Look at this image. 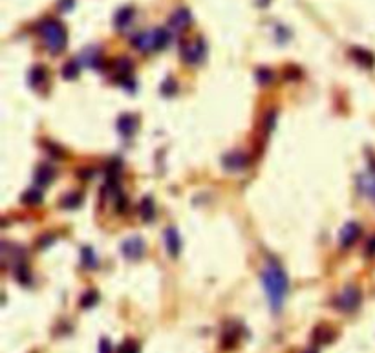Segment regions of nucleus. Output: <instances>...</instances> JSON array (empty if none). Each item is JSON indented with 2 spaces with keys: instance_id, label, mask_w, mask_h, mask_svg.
I'll return each instance as SVG.
<instances>
[{
  "instance_id": "nucleus-1",
  "label": "nucleus",
  "mask_w": 375,
  "mask_h": 353,
  "mask_svg": "<svg viewBox=\"0 0 375 353\" xmlns=\"http://www.w3.org/2000/svg\"><path fill=\"white\" fill-rule=\"evenodd\" d=\"M262 282H264V289L268 293L271 309L278 313L284 306V300H286L289 289L288 274L284 273V269L278 264H269L262 273Z\"/></svg>"
},
{
  "instance_id": "nucleus-2",
  "label": "nucleus",
  "mask_w": 375,
  "mask_h": 353,
  "mask_svg": "<svg viewBox=\"0 0 375 353\" xmlns=\"http://www.w3.org/2000/svg\"><path fill=\"white\" fill-rule=\"evenodd\" d=\"M40 35L46 42L48 50L52 54H60L64 48H66L68 42V35L64 26L60 24L59 20L54 19H46L40 22Z\"/></svg>"
},
{
  "instance_id": "nucleus-3",
  "label": "nucleus",
  "mask_w": 375,
  "mask_h": 353,
  "mask_svg": "<svg viewBox=\"0 0 375 353\" xmlns=\"http://www.w3.org/2000/svg\"><path fill=\"white\" fill-rule=\"evenodd\" d=\"M361 304V291L355 286H348L335 300V306L342 311H355Z\"/></svg>"
},
{
  "instance_id": "nucleus-4",
  "label": "nucleus",
  "mask_w": 375,
  "mask_h": 353,
  "mask_svg": "<svg viewBox=\"0 0 375 353\" xmlns=\"http://www.w3.org/2000/svg\"><path fill=\"white\" fill-rule=\"evenodd\" d=\"M181 55H183V59L185 62L188 64H194L198 60L203 59V55H205V44H203V40L201 39H196L194 42H190L187 46L181 48Z\"/></svg>"
},
{
  "instance_id": "nucleus-5",
  "label": "nucleus",
  "mask_w": 375,
  "mask_h": 353,
  "mask_svg": "<svg viewBox=\"0 0 375 353\" xmlns=\"http://www.w3.org/2000/svg\"><path fill=\"white\" fill-rule=\"evenodd\" d=\"M123 253L127 256L128 260H139L143 253H145V242L141 240L139 236H134V238H128L125 244H123Z\"/></svg>"
},
{
  "instance_id": "nucleus-6",
  "label": "nucleus",
  "mask_w": 375,
  "mask_h": 353,
  "mask_svg": "<svg viewBox=\"0 0 375 353\" xmlns=\"http://www.w3.org/2000/svg\"><path fill=\"white\" fill-rule=\"evenodd\" d=\"M359 234H361V227H359V223L351 221V223H348V225H344V229L341 231V245L342 247L353 245V244L357 242V238H359Z\"/></svg>"
},
{
  "instance_id": "nucleus-7",
  "label": "nucleus",
  "mask_w": 375,
  "mask_h": 353,
  "mask_svg": "<svg viewBox=\"0 0 375 353\" xmlns=\"http://www.w3.org/2000/svg\"><path fill=\"white\" fill-rule=\"evenodd\" d=\"M132 44L135 48H139L141 52H150V50H156V33H139L135 35L132 39Z\"/></svg>"
},
{
  "instance_id": "nucleus-8",
  "label": "nucleus",
  "mask_w": 375,
  "mask_h": 353,
  "mask_svg": "<svg viewBox=\"0 0 375 353\" xmlns=\"http://www.w3.org/2000/svg\"><path fill=\"white\" fill-rule=\"evenodd\" d=\"M188 24H190V13H188L187 9H178L172 17H170V26L174 27L176 31H181V29H185V27H188Z\"/></svg>"
},
{
  "instance_id": "nucleus-9",
  "label": "nucleus",
  "mask_w": 375,
  "mask_h": 353,
  "mask_svg": "<svg viewBox=\"0 0 375 353\" xmlns=\"http://www.w3.org/2000/svg\"><path fill=\"white\" fill-rule=\"evenodd\" d=\"M223 165H225L229 170H241V168H245V165H247V158L241 152H233V154H229V156H225Z\"/></svg>"
},
{
  "instance_id": "nucleus-10",
  "label": "nucleus",
  "mask_w": 375,
  "mask_h": 353,
  "mask_svg": "<svg viewBox=\"0 0 375 353\" xmlns=\"http://www.w3.org/2000/svg\"><path fill=\"white\" fill-rule=\"evenodd\" d=\"M165 242H167V249L168 254L174 258L180 253V236H178V231L174 227H168L167 233H165Z\"/></svg>"
},
{
  "instance_id": "nucleus-11",
  "label": "nucleus",
  "mask_w": 375,
  "mask_h": 353,
  "mask_svg": "<svg viewBox=\"0 0 375 353\" xmlns=\"http://www.w3.org/2000/svg\"><path fill=\"white\" fill-rule=\"evenodd\" d=\"M54 176H55L54 167L40 165V167L37 168V172H35V181H37V185H50L52 180H54Z\"/></svg>"
},
{
  "instance_id": "nucleus-12",
  "label": "nucleus",
  "mask_w": 375,
  "mask_h": 353,
  "mask_svg": "<svg viewBox=\"0 0 375 353\" xmlns=\"http://www.w3.org/2000/svg\"><path fill=\"white\" fill-rule=\"evenodd\" d=\"M351 57L361 64V66H368L372 68L374 66V62H375V57L372 54H370L368 50H362V48H353L351 50Z\"/></svg>"
},
{
  "instance_id": "nucleus-13",
  "label": "nucleus",
  "mask_w": 375,
  "mask_h": 353,
  "mask_svg": "<svg viewBox=\"0 0 375 353\" xmlns=\"http://www.w3.org/2000/svg\"><path fill=\"white\" fill-rule=\"evenodd\" d=\"M135 117L134 115H130V113H127V115H121L119 121H117V128H119V132L123 134V136H130V134L134 132L135 127H137V123H135Z\"/></svg>"
},
{
  "instance_id": "nucleus-14",
  "label": "nucleus",
  "mask_w": 375,
  "mask_h": 353,
  "mask_svg": "<svg viewBox=\"0 0 375 353\" xmlns=\"http://www.w3.org/2000/svg\"><path fill=\"white\" fill-rule=\"evenodd\" d=\"M313 339H315V342H319V344H328V342H331V340L335 339V331L328 326H319L315 331H313Z\"/></svg>"
},
{
  "instance_id": "nucleus-15",
  "label": "nucleus",
  "mask_w": 375,
  "mask_h": 353,
  "mask_svg": "<svg viewBox=\"0 0 375 353\" xmlns=\"http://www.w3.org/2000/svg\"><path fill=\"white\" fill-rule=\"evenodd\" d=\"M132 17H134V9H132V7H123V9H119L117 15H115V26L117 27L128 26Z\"/></svg>"
},
{
  "instance_id": "nucleus-16",
  "label": "nucleus",
  "mask_w": 375,
  "mask_h": 353,
  "mask_svg": "<svg viewBox=\"0 0 375 353\" xmlns=\"http://www.w3.org/2000/svg\"><path fill=\"white\" fill-rule=\"evenodd\" d=\"M141 216H143V220H154V201L152 198H145V200L141 201Z\"/></svg>"
},
{
  "instance_id": "nucleus-17",
  "label": "nucleus",
  "mask_w": 375,
  "mask_h": 353,
  "mask_svg": "<svg viewBox=\"0 0 375 353\" xmlns=\"http://www.w3.org/2000/svg\"><path fill=\"white\" fill-rule=\"evenodd\" d=\"M46 77H48V74L42 66H35L33 70L29 72V82H31L33 86H39L40 82H44Z\"/></svg>"
},
{
  "instance_id": "nucleus-18",
  "label": "nucleus",
  "mask_w": 375,
  "mask_h": 353,
  "mask_svg": "<svg viewBox=\"0 0 375 353\" xmlns=\"http://www.w3.org/2000/svg\"><path fill=\"white\" fill-rule=\"evenodd\" d=\"M62 75H64L66 79H75V77L79 75V64H77L75 60L66 62V66H64V70H62Z\"/></svg>"
},
{
  "instance_id": "nucleus-19",
  "label": "nucleus",
  "mask_w": 375,
  "mask_h": 353,
  "mask_svg": "<svg viewBox=\"0 0 375 353\" xmlns=\"http://www.w3.org/2000/svg\"><path fill=\"white\" fill-rule=\"evenodd\" d=\"M80 203V196L79 194H66L62 201H60V205L66 207V209H74V207H79Z\"/></svg>"
},
{
  "instance_id": "nucleus-20",
  "label": "nucleus",
  "mask_w": 375,
  "mask_h": 353,
  "mask_svg": "<svg viewBox=\"0 0 375 353\" xmlns=\"http://www.w3.org/2000/svg\"><path fill=\"white\" fill-rule=\"evenodd\" d=\"M97 299H99V295H97V291H88V293L82 295V300H80V306L82 307H92L97 302Z\"/></svg>"
},
{
  "instance_id": "nucleus-21",
  "label": "nucleus",
  "mask_w": 375,
  "mask_h": 353,
  "mask_svg": "<svg viewBox=\"0 0 375 353\" xmlns=\"http://www.w3.org/2000/svg\"><path fill=\"white\" fill-rule=\"evenodd\" d=\"M117 353H139V346H137V342H134V340H125L119 346Z\"/></svg>"
},
{
  "instance_id": "nucleus-22",
  "label": "nucleus",
  "mask_w": 375,
  "mask_h": 353,
  "mask_svg": "<svg viewBox=\"0 0 375 353\" xmlns=\"http://www.w3.org/2000/svg\"><path fill=\"white\" fill-rule=\"evenodd\" d=\"M15 276H17V280H19L20 284H27V280H29L27 267L26 266H17L15 267Z\"/></svg>"
},
{
  "instance_id": "nucleus-23",
  "label": "nucleus",
  "mask_w": 375,
  "mask_h": 353,
  "mask_svg": "<svg viewBox=\"0 0 375 353\" xmlns=\"http://www.w3.org/2000/svg\"><path fill=\"white\" fill-rule=\"evenodd\" d=\"M82 258H84V264L88 267H94L95 266V258H94V253H92V249H84L82 251Z\"/></svg>"
},
{
  "instance_id": "nucleus-24",
  "label": "nucleus",
  "mask_w": 375,
  "mask_h": 353,
  "mask_svg": "<svg viewBox=\"0 0 375 353\" xmlns=\"http://www.w3.org/2000/svg\"><path fill=\"white\" fill-rule=\"evenodd\" d=\"M99 353H112V344H110V340L108 339H101Z\"/></svg>"
},
{
  "instance_id": "nucleus-25",
  "label": "nucleus",
  "mask_w": 375,
  "mask_h": 353,
  "mask_svg": "<svg viewBox=\"0 0 375 353\" xmlns=\"http://www.w3.org/2000/svg\"><path fill=\"white\" fill-rule=\"evenodd\" d=\"M26 196H29V198H24V201H27V203H39L42 200L39 192H27Z\"/></svg>"
},
{
  "instance_id": "nucleus-26",
  "label": "nucleus",
  "mask_w": 375,
  "mask_h": 353,
  "mask_svg": "<svg viewBox=\"0 0 375 353\" xmlns=\"http://www.w3.org/2000/svg\"><path fill=\"white\" fill-rule=\"evenodd\" d=\"M366 254H368V256H375V236L368 242V245H366Z\"/></svg>"
},
{
  "instance_id": "nucleus-27",
  "label": "nucleus",
  "mask_w": 375,
  "mask_h": 353,
  "mask_svg": "<svg viewBox=\"0 0 375 353\" xmlns=\"http://www.w3.org/2000/svg\"><path fill=\"white\" fill-rule=\"evenodd\" d=\"M306 353H317V352H306Z\"/></svg>"
}]
</instances>
